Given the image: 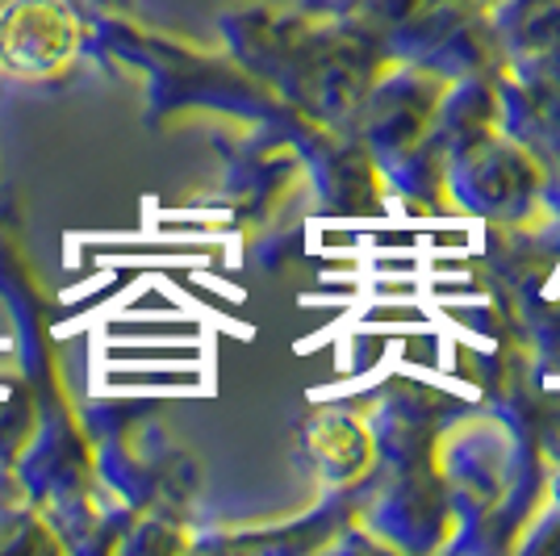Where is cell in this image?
Here are the masks:
<instances>
[{"instance_id":"7a4b0ae2","label":"cell","mask_w":560,"mask_h":556,"mask_svg":"<svg viewBox=\"0 0 560 556\" xmlns=\"http://www.w3.org/2000/svg\"><path fill=\"white\" fill-rule=\"evenodd\" d=\"M310 452L327 468V477L343 482V477H355L369 464V436L355 418H323L310 431Z\"/></svg>"},{"instance_id":"6da1fadb","label":"cell","mask_w":560,"mask_h":556,"mask_svg":"<svg viewBox=\"0 0 560 556\" xmlns=\"http://www.w3.org/2000/svg\"><path fill=\"white\" fill-rule=\"evenodd\" d=\"M80 50V18L68 0H9L0 9V63L22 80H47Z\"/></svg>"}]
</instances>
